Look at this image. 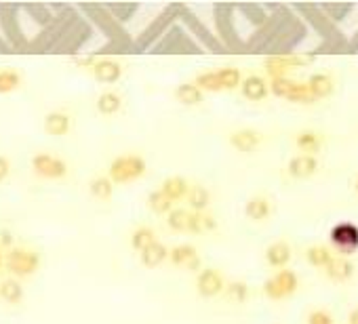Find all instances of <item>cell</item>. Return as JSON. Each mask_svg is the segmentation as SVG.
I'll list each match as a JSON object with an SVG mask.
<instances>
[{"instance_id":"cell-25","label":"cell","mask_w":358,"mask_h":324,"mask_svg":"<svg viewBox=\"0 0 358 324\" xmlns=\"http://www.w3.org/2000/svg\"><path fill=\"white\" fill-rule=\"evenodd\" d=\"M316 7L331 23L344 21L354 11V5H350V3H331V5H316Z\"/></svg>"},{"instance_id":"cell-28","label":"cell","mask_w":358,"mask_h":324,"mask_svg":"<svg viewBox=\"0 0 358 324\" xmlns=\"http://www.w3.org/2000/svg\"><path fill=\"white\" fill-rule=\"evenodd\" d=\"M0 299H5L11 305L21 303V299H23V286L19 284V280L7 278V280L0 282Z\"/></svg>"},{"instance_id":"cell-46","label":"cell","mask_w":358,"mask_h":324,"mask_svg":"<svg viewBox=\"0 0 358 324\" xmlns=\"http://www.w3.org/2000/svg\"><path fill=\"white\" fill-rule=\"evenodd\" d=\"M348 49H350V51H358V32L354 34V38L348 43Z\"/></svg>"},{"instance_id":"cell-35","label":"cell","mask_w":358,"mask_h":324,"mask_svg":"<svg viewBox=\"0 0 358 324\" xmlns=\"http://www.w3.org/2000/svg\"><path fill=\"white\" fill-rule=\"evenodd\" d=\"M154 242H156V234H154L152 228H148V225H142V228H137V230L131 234V246H133L137 253H142L144 248H148V246L154 244Z\"/></svg>"},{"instance_id":"cell-9","label":"cell","mask_w":358,"mask_h":324,"mask_svg":"<svg viewBox=\"0 0 358 324\" xmlns=\"http://www.w3.org/2000/svg\"><path fill=\"white\" fill-rule=\"evenodd\" d=\"M32 169L43 179H61L68 175V165L57 156L51 154H36L32 158Z\"/></svg>"},{"instance_id":"cell-5","label":"cell","mask_w":358,"mask_h":324,"mask_svg":"<svg viewBox=\"0 0 358 324\" xmlns=\"http://www.w3.org/2000/svg\"><path fill=\"white\" fill-rule=\"evenodd\" d=\"M298 286H300V280H298V274L295 272L278 270L270 280H266L264 293H266L268 299L280 301V299H287V297H291L293 293H295Z\"/></svg>"},{"instance_id":"cell-36","label":"cell","mask_w":358,"mask_h":324,"mask_svg":"<svg viewBox=\"0 0 358 324\" xmlns=\"http://www.w3.org/2000/svg\"><path fill=\"white\" fill-rule=\"evenodd\" d=\"M190 217H192V211H188V209H173L167 215V223H169V228L175 230V232H188Z\"/></svg>"},{"instance_id":"cell-17","label":"cell","mask_w":358,"mask_h":324,"mask_svg":"<svg viewBox=\"0 0 358 324\" xmlns=\"http://www.w3.org/2000/svg\"><path fill=\"white\" fill-rule=\"evenodd\" d=\"M310 95H312V100H324V97H329L333 95L335 91V82L329 74H312L306 82Z\"/></svg>"},{"instance_id":"cell-2","label":"cell","mask_w":358,"mask_h":324,"mask_svg":"<svg viewBox=\"0 0 358 324\" xmlns=\"http://www.w3.org/2000/svg\"><path fill=\"white\" fill-rule=\"evenodd\" d=\"M148 171L146 160L137 154H126V156H118L112 160L110 165V181L112 183H128L142 179Z\"/></svg>"},{"instance_id":"cell-26","label":"cell","mask_w":358,"mask_h":324,"mask_svg":"<svg viewBox=\"0 0 358 324\" xmlns=\"http://www.w3.org/2000/svg\"><path fill=\"white\" fill-rule=\"evenodd\" d=\"M120 108H122V97L114 91L102 93L100 100H97V112L104 116H114L116 112H120Z\"/></svg>"},{"instance_id":"cell-39","label":"cell","mask_w":358,"mask_h":324,"mask_svg":"<svg viewBox=\"0 0 358 324\" xmlns=\"http://www.w3.org/2000/svg\"><path fill=\"white\" fill-rule=\"evenodd\" d=\"M21 84V76L15 70H0V95L11 93Z\"/></svg>"},{"instance_id":"cell-14","label":"cell","mask_w":358,"mask_h":324,"mask_svg":"<svg viewBox=\"0 0 358 324\" xmlns=\"http://www.w3.org/2000/svg\"><path fill=\"white\" fill-rule=\"evenodd\" d=\"M45 133L53 137H63L70 133L72 128V118L66 112H49L45 116Z\"/></svg>"},{"instance_id":"cell-44","label":"cell","mask_w":358,"mask_h":324,"mask_svg":"<svg viewBox=\"0 0 358 324\" xmlns=\"http://www.w3.org/2000/svg\"><path fill=\"white\" fill-rule=\"evenodd\" d=\"M186 270H188V272H199V270H203V262H201V257H194L192 262L186 266Z\"/></svg>"},{"instance_id":"cell-16","label":"cell","mask_w":358,"mask_h":324,"mask_svg":"<svg viewBox=\"0 0 358 324\" xmlns=\"http://www.w3.org/2000/svg\"><path fill=\"white\" fill-rule=\"evenodd\" d=\"M186 202H188L192 213H205L207 207L211 205V192L205 185L192 183L188 194H186Z\"/></svg>"},{"instance_id":"cell-18","label":"cell","mask_w":358,"mask_h":324,"mask_svg":"<svg viewBox=\"0 0 358 324\" xmlns=\"http://www.w3.org/2000/svg\"><path fill=\"white\" fill-rule=\"evenodd\" d=\"M291 257H293V251H291V246H289L287 242H282V240L270 244L268 251H266V262H268V266H270V268H276V270H284V268L289 266V262H291Z\"/></svg>"},{"instance_id":"cell-19","label":"cell","mask_w":358,"mask_h":324,"mask_svg":"<svg viewBox=\"0 0 358 324\" xmlns=\"http://www.w3.org/2000/svg\"><path fill=\"white\" fill-rule=\"evenodd\" d=\"M179 7H171V9H167V13L165 15H160L146 32H144V36H142V40H139V47L142 49H146V47H150V43L154 40V38H158V36H162L165 34V30H167V25H169V21H173V13L177 11Z\"/></svg>"},{"instance_id":"cell-33","label":"cell","mask_w":358,"mask_h":324,"mask_svg":"<svg viewBox=\"0 0 358 324\" xmlns=\"http://www.w3.org/2000/svg\"><path fill=\"white\" fill-rule=\"evenodd\" d=\"M91 194L97 200H110L112 194H114V183L110 181V177L102 175V177H95L89 185Z\"/></svg>"},{"instance_id":"cell-27","label":"cell","mask_w":358,"mask_h":324,"mask_svg":"<svg viewBox=\"0 0 358 324\" xmlns=\"http://www.w3.org/2000/svg\"><path fill=\"white\" fill-rule=\"evenodd\" d=\"M295 143H298V148H300L306 156H314V154L320 152V148H322V135L316 133V131H302V133L295 137Z\"/></svg>"},{"instance_id":"cell-37","label":"cell","mask_w":358,"mask_h":324,"mask_svg":"<svg viewBox=\"0 0 358 324\" xmlns=\"http://www.w3.org/2000/svg\"><path fill=\"white\" fill-rule=\"evenodd\" d=\"M223 293H225V297H227V299L234 301V303H245V301H247V297H249V286H247L245 282L236 280V282L225 284Z\"/></svg>"},{"instance_id":"cell-34","label":"cell","mask_w":358,"mask_h":324,"mask_svg":"<svg viewBox=\"0 0 358 324\" xmlns=\"http://www.w3.org/2000/svg\"><path fill=\"white\" fill-rule=\"evenodd\" d=\"M148 207H150V211L156 213V215H169V213L173 211V202H171L160 189L148 194Z\"/></svg>"},{"instance_id":"cell-31","label":"cell","mask_w":358,"mask_h":324,"mask_svg":"<svg viewBox=\"0 0 358 324\" xmlns=\"http://www.w3.org/2000/svg\"><path fill=\"white\" fill-rule=\"evenodd\" d=\"M194 257H199V253H197V246H192V244H177L169 251L171 264L177 268H186Z\"/></svg>"},{"instance_id":"cell-49","label":"cell","mask_w":358,"mask_h":324,"mask_svg":"<svg viewBox=\"0 0 358 324\" xmlns=\"http://www.w3.org/2000/svg\"><path fill=\"white\" fill-rule=\"evenodd\" d=\"M354 187H356V192H358V179H356V183H354Z\"/></svg>"},{"instance_id":"cell-15","label":"cell","mask_w":358,"mask_h":324,"mask_svg":"<svg viewBox=\"0 0 358 324\" xmlns=\"http://www.w3.org/2000/svg\"><path fill=\"white\" fill-rule=\"evenodd\" d=\"M259 143H262V135H259L255 128H238L230 135V146L243 154L253 152Z\"/></svg>"},{"instance_id":"cell-38","label":"cell","mask_w":358,"mask_h":324,"mask_svg":"<svg viewBox=\"0 0 358 324\" xmlns=\"http://www.w3.org/2000/svg\"><path fill=\"white\" fill-rule=\"evenodd\" d=\"M194 84H197L201 91H209V93H217V91H221V84H219L217 72H201L197 78H194Z\"/></svg>"},{"instance_id":"cell-24","label":"cell","mask_w":358,"mask_h":324,"mask_svg":"<svg viewBox=\"0 0 358 324\" xmlns=\"http://www.w3.org/2000/svg\"><path fill=\"white\" fill-rule=\"evenodd\" d=\"M203 91L194 82H183L175 89V100L183 106H201L203 104Z\"/></svg>"},{"instance_id":"cell-43","label":"cell","mask_w":358,"mask_h":324,"mask_svg":"<svg viewBox=\"0 0 358 324\" xmlns=\"http://www.w3.org/2000/svg\"><path fill=\"white\" fill-rule=\"evenodd\" d=\"M11 244H13V236H11V232H9V230H3V232H0V246L9 248Z\"/></svg>"},{"instance_id":"cell-13","label":"cell","mask_w":358,"mask_h":324,"mask_svg":"<svg viewBox=\"0 0 358 324\" xmlns=\"http://www.w3.org/2000/svg\"><path fill=\"white\" fill-rule=\"evenodd\" d=\"M240 93L249 102H264L270 93V86L262 76H247L240 82Z\"/></svg>"},{"instance_id":"cell-48","label":"cell","mask_w":358,"mask_h":324,"mask_svg":"<svg viewBox=\"0 0 358 324\" xmlns=\"http://www.w3.org/2000/svg\"><path fill=\"white\" fill-rule=\"evenodd\" d=\"M3 266H5V255H3V251H0V270H3Z\"/></svg>"},{"instance_id":"cell-10","label":"cell","mask_w":358,"mask_h":324,"mask_svg":"<svg viewBox=\"0 0 358 324\" xmlns=\"http://www.w3.org/2000/svg\"><path fill=\"white\" fill-rule=\"evenodd\" d=\"M223 288H225V278L215 270V268H205L199 272L197 276V290H199V295L201 297H217L223 293Z\"/></svg>"},{"instance_id":"cell-1","label":"cell","mask_w":358,"mask_h":324,"mask_svg":"<svg viewBox=\"0 0 358 324\" xmlns=\"http://www.w3.org/2000/svg\"><path fill=\"white\" fill-rule=\"evenodd\" d=\"M306 34H308L306 23L295 15H289L266 51H272V55H289L306 38Z\"/></svg>"},{"instance_id":"cell-21","label":"cell","mask_w":358,"mask_h":324,"mask_svg":"<svg viewBox=\"0 0 358 324\" xmlns=\"http://www.w3.org/2000/svg\"><path fill=\"white\" fill-rule=\"evenodd\" d=\"M324 274L333 282H348L354 276V264L348 262L346 257H333L331 264L324 268Z\"/></svg>"},{"instance_id":"cell-40","label":"cell","mask_w":358,"mask_h":324,"mask_svg":"<svg viewBox=\"0 0 358 324\" xmlns=\"http://www.w3.org/2000/svg\"><path fill=\"white\" fill-rule=\"evenodd\" d=\"M108 11H112L118 19V21H126V19H131V15L139 9V5H108L106 7Z\"/></svg>"},{"instance_id":"cell-29","label":"cell","mask_w":358,"mask_h":324,"mask_svg":"<svg viewBox=\"0 0 358 324\" xmlns=\"http://www.w3.org/2000/svg\"><path fill=\"white\" fill-rule=\"evenodd\" d=\"M217 228V221L213 215L209 213H192L190 217V225H188V232L192 234H203V232H211Z\"/></svg>"},{"instance_id":"cell-42","label":"cell","mask_w":358,"mask_h":324,"mask_svg":"<svg viewBox=\"0 0 358 324\" xmlns=\"http://www.w3.org/2000/svg\"><path fill=\"white\" fill-rule=\"evenodd\" d=\"M11 175V162L7 156H0V183Z\"/></svg>"},{"instance_id":"cell-41","label":"cell","mask_w":358,"mask_h":324,"mask_svg":"<svg viewBox=\"0 0 358 324\" xmlns=\"http://www.w3.org/2000/svg\"><path fill=\"white\" fill-rule=\"evenodd\" d=\"M308 324H333V318L329 312L324 310H314L310 316H308Z\"/></svg>"},{"instance_id":"cell-4","label":"cell","mask_w":358,"mask_h":324,"mask_svg":"<svg viewBox=\"0 0 358 324\" xmlns=\"http://www.w3.org/2000/svg\"><path fill=\"white\" fill-rule=\"evenodd\" d=\"M298 11L306 15L304 19L316 27V32H318V34H320L324 40H327L329 47H335V49H337V47L344 45V38L339 36V30L335 27V23H331L327 17H324V15L318 11L316 5H300Z\"/></svg>"},{"instance_id":"cell-32","label":"cell","mask_w":358,"mask_h":324,"mask_svg":"<svg viewBox=\"0 0 358 324\" xmlns=\"http://www.w3.org/2000/svg\"><path fill=\"white\" fill-rule=\"evenodd\" d=\"M215 72H217L221 91H234V89H238L240 82H243V76H240V70H238V68L225 66V68H219V70H215Z\"/></svg>"},{"instance_id":"cell-12","label":"cell","mask_w":358,"mask_h":324,"mask_svg":"<svg viewBox=\"0 0 358 324\" xmlns=\"http://www.w3.org/2000/svg\"><path fill=\"white\" fill-rule=\"evenodd\" d=\"M289 175L295 177V179H308L312 177L316 171H318V160L316 156H306V154H300V156H293L289 160Z\"/></svg>"},{"instance_id":"cell-45","label":"cell","mask_w":358,"mask_h":324,"mask_svg":"<svg viewBox=\"0 0 358 324\" xmlns=\"http://www.w3.org/2000/svg\"><path fill=\"white\" fill-rule=\"evenodd\" d=\"M95 61H97V59H93V57H85V59H78L76 63H78V66H82V68H93Z\"/></svg>"},{"instance_id":"cell-7","label":"cell","mask_w":358,"mask_h":324,"mask_svg":"<svg viewBox=\"0 0 358 324\" xmlns=\"http://www.w3.org/2000/svg\"><path fill=\"white\" fill-rule=\"evenodd\" d=\"M314 57L312 55H295V53H289V55H270L266 59V72L274 78H287L289 70H295L302 66H308L312 63Z\"/></svg>"},{"instance_id":"cell-11","label":"cell","mask_w":358,"mask_h":324,"mask_svg":"<svg viewBox=\"0 0 358 324\" xmlns=\"http://www.w3.org/2000/svg\"><path fill=\"white\" fill-rule=\"evenodd\" d=\"M93 78L97 82H104V84H112V82H118L120 76H122V66L114 59H97L93 63Z\"/></svg>"},{"instance_id":"cell-22","label":"cell","mask_w":358,"mask_h":324,"mask_svg":"<svg viewBox=\"0 0 358 324\" xmlns=\"http://www.w3.org/2000/svg\"><path fill=\"white\" fill-rule=\"evenodd\" d=\"M139 257H142V264L146 266V268H150V270H154V268H158L160 264H165L167 259H169V248L162 244V242H154V244H150L148 248H144L142 253H139Z\"/></svg>"},{"instance_id":"cell-8","label":"cell","mask_w":358,"mask_h":324,"mask_svg":"<svg viewBox=\"0 0 358 324\" xmlns=\"http://www.w3.org/2000/svg\"><path fill=\"white\" fill-rule=\"evenodd\" d=\"M329 238H331V244L335 246V251L342 255H352L358 248V228L354 223L342 221V223L333 225Z\"/></svg>"},{"instance_id":"cell-6","label":"cell","mask_w":358,"mask_h":324,"mask_svg":"<svg viewBox=\"0 0 358 324\" xmlns=\"http://www.w3.org/2000/svg\"><path fill=\"white\" fill-rule=\"evenodd\" d=\"M270 91L276 97H282V100L291 102V104H312V95L308 91V86L304 82L291 80V78H274L270 84Z\"/></svg>"},{"instance_id":"cell-3","label":"cell","mask_w":358,"mask_h":324,"mask_svg":"<svg viewBox=\"0 0 358 324\" xmlns=\"http://www.w3.org/2000/svg\"><path fill=\"white\" fill-rule=\"evenodd\" d=\"M5 268L13 276L27 278L41 268V255L32 248H9L5 255Z\"/></svg>"},{"instance_id":"cell-20","label":"cell","mask_w":358,"mask_h":324,"mask_svg":"<svg viewBox=\"0 0 358 324\" xmlns=\"http://www.w3.org/2000/svg\"><path fill=\"white\" fill-rule=\"evenodd\" d=\"M188 189H190V183H188L183 177H179V175L167 177L165 181H162V185H160V192L165 194V196H167L173 205L179 202V200H186Z\"/></svg>"},{"instance_id":"cell-30","label":"cell","mask_w":358,"mask_h":324,"mask_svg":"<svg viewBox=\"0 0 358 324\" xmlns=\"http://www.w3.org/2000/svg\"><path fill=\"white\" fill-rule=\"evenodd\" d=\"M306 259H308V264L314 266V268H327L331 264V259H333V253H331L329 246L316 244V246H310L306 251Z\"/></svg>"},{"instance_id":"cell-23","label":"cell","mask_w":358,"mask_h":324,"mask_svg":"<svg viewBox=\"0 0 358 324\" xmlns=\"http://www.w3.org/2000/svg\"><path fill=\"white\" fill-rule=\"evenodd\" d=\"M270 213H272V207L266 196H253V198H249V202L245 207V215L251 221H266L270 217Z\"/></svg>"},{"instance_id":"cell-47","label":"cell","mask_w":358,"mask_h":324,"mask_svg":"<svg viewBox=\"0 0 358 324\" xmlns=\"http://www.w3.org/2000/svg\"><path fill=\"white\" fill-rule=\"evenodd\" d=\"M350 324H358V308L350 314Z\"/></svg>"}]
</instances>
